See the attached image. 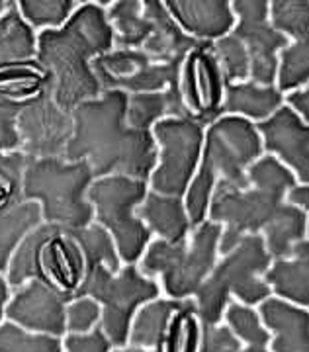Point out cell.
<instances>
[{"mask_svg":"<svg viewBox=\"0 0 309 352\" xmlns=\"http://www.w3.org/2000/svg\"><path fill=\"white\" fill-rule=\"evenodd\" d=\"M248 190L220 180L211 192L208 219L225 226L217 245L223 256L245 235L264 233L266 251L276 258H290L299 241L308 239V214L286 201V192L297 184L296 175L274 155H262L247 168Z\"/></svg>","mask_w":309,"mask_h":352,"instance_id":"1","label":"cell"},{"mask_svg":"<svg viewBox=\"0 0 309 352\" xmlns=\"http://www.w3.org/2000/svg\"><path fill=\"white\" fill-rule=\"evenodd\" d=\"M127 104L129 94L122 90H102L98 98L78 104L63 159L87 161L94 178L118 175L147 182L159 161L157 141L127 124Z\"/></svg>","mask_w":309,"mask_h":352,"instance_id":"2","label":"cell"},{"mask_svg":"<svg viewBox=\"0 0 309 352\" xmlns=\"http://www.w3.org/2000/svg\"><path fill=\"white\" fill-rule=\"evenodd\" d=\"M111 50L114 30L106 8L96 2L74 8L61 28L37 34L36 59L51 76L53 100L61 110L73 112L78 104L102 94L90 63Z\"/></svg>","mask_w":309,"mask_h":352,"instance_id":"3","label":"cell"},{"mask_svg":"<svg viewBox=\"0 0 309 352\" xmlns=\"http://www.w3.org/2000/svg\"><path fill=\"white\" fill-rule=\"evenodd\" d=\"M262 141L255 124L239 116H222L204 131V147L196 175L186 190V214L190 226L208 219L213 186L223 180L239 190H248L247 168L262 157Z\"/></svg>","mask_w":309,"mask_h":352,"instance_id":"4","label":"cell"},{"mask_svg":"<svg viewBox=\"0 0 309 352\" xmlns=\"http://www.w3.org/2000/svg\"><path fill=\"white\" fill-rule=\"evenodd\" d=\"M87 268L83 227L41 223L16 249L6 270V282L12 289H18L30 280H41L74 300V292L87 276Z\"/></svg>","mask_w":309,"mask_h":352,"instance_id":"5","label":"cell"},{"mask_svg":"<svg viewBox=\"0 0 309 352\" xmlns=\"http://www.w3.org/2000/svg\"><path fill=\"white\" fill-rule=\"evenodd\" d=\"M92 182L94 173L87 161L28 157L22 173V200L37 201L45 223L81 229L94 221V208L87 198Z\"/></svg>","mask_w":309,"mask_h":352,"instance_id":"6","label":"cell"},{"mask_svg":"<svg viewBox=\"0 0 309 352\" xmlns=\"http://www.w3.org/2000/svg\"><path fill=\"white\" fill-rule=\"evenodd\" d=\"M270 264L273 256L266 251L262 235H245L233 251L225 254L222 263L213 266L210 276L196 289L200 323L217 325L231 294H235L245 305H255L270 298L273 289L259 278Z\"/></svg>","mask_w":309,"mask_h":352,"instance_id":"7","label":"cell"},{"mask_svg":"<svg viewBox=\"0 0 309 352\" xmlns=\"http://www.w3.org/2000/svg\"><path fill=\"white\" fill-rule=\"evenodd\" d=\"M222 229L223 226L206 219L196 227L192 241H151L141 256V272L147 278L162 276L164 292L173 300H186L213 270Z\"/></svg>","mask_w":309,"mask_h":352,"instance_id":"8","label":"cell"},{"mask_svg":"<svg viewBox=\"0 0 309 352\" xmlns=\"http://www.w3.org/2000/svg\"><path fill=\"white\" fill-rule=\"evenodd\" d=\"M161 286L143 276L136 264H127L114 274L106 264H92L83 284L74 292L76 298H92L102 305L100 329L114 346H125L129 339V325L137 307L159 296Z\"/></svg>","mask_w":309,"mask_h":352,"instance_id":"9","label":"cell"},{"mask_svg":"<svg viewBox=\"0 0 309 352\" xmlns=\"http://www.w3.org/2000/svg\"><path fill=\"white\" fill-rule=\"evenodd\" d=\"M147 182L127 176H104L90 184L88 201L94 208V219L110 233L120 261L136 264L151 243V231L137 217V206L147 198Z\"/></svg>","mask_w":309,"mask_h":352,"instance_id":"10","label":"cell"},{"mask_svg":"<svg viewBox=\"0 0 309 352\" xmlns=\"http://www.w3.org/2000/svg\"><path fill=\"white\" fill-rule=\"evenodd\" d=\"M194 118H164L153 126L159 161L151 173V192L184 198L196 175L204 147V129Z\"/></svg>","mask_w":309,"mask_h":352,"instance_id":"11","label":"cell"},{"mask_svg":"<svg viewBox=\"0 0 309 352\" xmlns=\"http://www.w3.org/2000/svg\"><path fill=\"white\" fill-rule=\"evenodd\" d=\"M90 67L102 90L141 94L180 87L182 65L157 63L141 50H111L96 57Z\"/></svg>","mask_w":309,"mask_h":352,"instance_id":"12","label":"cell"},{"mask_svg":"<svg viewBox=\"0 0 309 352\" xmlns=\"http://www.w3.org/2000/svg\"><path fill=\"white\" fill-rule=\"evenodd\" d=\"M266 0H237L231 2L235 14L233 34L247 50L251 82L260 87H274L278 73V51L290 45V39L276 32L268 22Z\"/></svg>","mask_w":309,"mask_h":352,"instance_id":"13","label":"cell"},{"mask_svg":"<svg viewBox=\"0 0 309 352\" xmlns=\"http://www.w3.org/2000/svg\"><path fill=\"white\" fill-rule=\"evenodd\" d=\"M16 127L22 143L20 151L25 157H63L73 135V116L55 104L53 92H45L25 102L18 113Z\"/></svg>","mask_w":309,"mask_h":352,"instance_id":"14","label":"cell"},{"mask_svg":"<svg viewBox=\"0 0 309 352\" xmlns=\"http://www.w3.org/2000/svg\"><path fill=\"white\" fill-rule=\"evenodd\" d=\"M180 92L190 116L202 126H208L222 118L220 110L225 80L210 41H200L186 55L180 69Z\"/></svg>","mask_w":309,"mask_h":352,"instance_id":"15","label":"cell"},{"mask_svg":"<svg viewBox=\"0 0 309 352\" xmlns=\"http://www.w3.org/2000/svg\"><path fill=\"white\" fill-rule=\"evenodd\" d=\"M71 302L73 296L51 288L41 280H30L16 289L4 315L30 333L63 337L67 333V305Z\"/></svg>","mask_w":309,"mask_h":352,"instance_id":"16","label":"cell"},{"mask_svg":"<svg viewBox=\"0 0 309 352\" xmlns=\"http://www.w3.org/2000/svg\"><path fill=\"white\" fill-rule=\"evenodd\" d=\"M262 149L274 155L282 164L308 184L309 180V129L292 108L282 104L276 112L255 124Z\"/></svg>","mask_w":309,"mask_h":352,"instance_id":"17","label":"cell"},{"mask_svg":"<svg viewBox=\"0 0 309 352\" xmlns=\"http://www.w3.org/2000/svg\"><path fill=\"white\" fill-rule=\"evenodd\" d=\"M164 8L196 41H217L233 32L235 14L227 0H167Z\"/></svg>","mask_w":309,"mask_h":352,"instance_id":"18","label":"cell"},{"mask_svg":"<svg viewBox=\"0 0 309 352\" xmlns=\"http://www.w3.org/2000/svg\"><path fill=\"white\" fill-rule=\"evenodd\" d=\"M143 16L151 22V36L141 47L143 53L157 63H184L186 55L198 45L200 41L190 38L173 20L161 0L141 2Z\"/></svg>","mask_w":309,"mask_h":352,"instance_id":"19","label":"cell"},{"mask_svg":"<svg viewBox=\"0 0 309 352\" xmlns=\"http://www.w3.org/2000/svg\"><path fill=\"white\" fill-rule=\"evenodd\" d=\"M260 319L274 333L273 352H309L308 309L278 298H266L260 305Z\"/></svg>","mask_w":309,"mask_h":352,"instance_id":"20","label":"cell"},{"mask_svg":"<svg viewBox=\"0 0 309 352\" xmlns=\"http://www.w3.org/2000/svg\"><path fill=\"white\" fill-rule=\"evenodd\" d=\"M137 217L147 226L151 233H157L159 239L167 243L186 241L190 233V219L186 214L184 198L162 196L157 192H147L141 208L137 210Z\"/></svg>","mask_w":309,"mask_h":352,"instance_id":"21","label":"cell"},{"mask_svg":"<svg viewBox=\"0 0 309 352\" xmlns=\"http://www.w3.org/2000/svg\"><path fill=\"white\" fill-rule=\"evenodd\" d=\"M284 104V94L276 87H260L255 82L225 85L220 116H245L248 122L270 118Z\"/></svg>","mask_w":309,"mask_h":352,"instance_id":"22","label":"cell"},{"mask_svg":"<svg viewBox=\"0 0 309 352\" xmlns=\"http://www.w3.org/2000/svg\"><path fill=\"white\" fill-rule=\"evenodd\" d=\"M264 282L284 300L306 307L309 303V241H299L290 258L273 261Z\"/></svg>","mask_w":309,"mask_h":352,"instance_id":"23","label":"cell"},{"mask_svg":"<svg viewBox=\"0 0 309 352\" xmlns=\"http://www.w3.org/2000/svg\"><path fill=\"white\" fill-rule=\"evenodd\" d=\"M164 118H192L182 100L180 87L167 88L162 92L129 94L127 124L134 129L151 131V127Z\"/></svg>","mask_w":309,"mask_h":352,"instance_id":"24","label":"cell"},{"mask_svg":"<svg viewBox=\"0 0 309 352\" xmlns=\"http://www.w3.org/2000/svg\"><path fill=\"white\" fill-rule=\"evenodd\" d=\"M45 92H53V82L36 57L20 63L0 65V98L25 104Z\"/></svg>","mask_w":309,"mask_h":352,"instance_id":"25","label":"cell"},{"mask_svg":"<svg viewBox=\"0 0 309 352\" xmlns=\"http://www.w3.org/2000/svg\"><path fill=\"white\" fill-rule=\"evenodd\" d=\"M43 223L37 201L22 200L0 210V274L8 270L14 252L36 227Z\"/></svg>","mask_w":309,"mask_h":352,"instance_id":"26","label":"cell"},{"mask_svg":"<svg viewBox=\"0 0 309 352\" xmlns=\"http://www.w3.org/2000/svg\"><path fill=\"white\" fill-rule=\"evenodd\" d=\"M36 47V30L18 12V4L10 2V8L0 16V65L34 59Z\"/></svg>","mask_w":309,"mask_h":352,"instance_id":"27","label":"cell"},{"mask_svg":"<svg viewBox=\"0 0 309 352\" xmlns=\"http://www.w3.org/2000/svg\"><path fill=\"white\" fill-rule=\"evenodd\" d=\"M114 30V45L118 50H141L151 36V22L143 16V6L137 0L111 2L106 10Z\"/></svg>","mask_w":309,"mask_h":352,"instance_id":"28","label":"cell"},{"mask_svg":"<svg viewBox=\"0 0 309 352\" xmlns=\"http://www.w3.org/2000/svg\"><path fill=\"white\" fill-rule=\"evenodd\" d=\"M182 305V300H159L145 305L131 325L129 342L136 349L157 351L162 349V342L167 337V329L171 323L173 314Z\"/></svg>","mask_w":309,"mask_h":352,"instance_id":"29","label":"cell"},{"mask_svg":"<svg viewBox=\"0 0 309 352\" xmlns=\"http://www.w3.org/2000/svg\"><path fill=\"white\" fill-rule=\"evenodd\" d=\"M200 321L196 319V303L182 300V305L171 317L162 352H198Z\"/></svg>","mask_w":309,"mask_h":352,"instance_id":"30","label":"cell"},{"mask_svg":"<svg viewBox=\"0 0 309 352\" xmlns=\"http://www.w3.org/2000/svg\"><path fill=\"white\" fill-rule=\"evenodd\" d=\"M268 16L270 25L286 38L309 39L308 0H274L268 4Z\"/></svg>","mask_w":309,"mask_h":352,"instance_id":"31","label":"cell"},{"mask_svg":"<svg viewBox=\"0 0 309 352\" xmlns=\"http://www.w3.org/2000/svg\"><path fill=\"white\" fill-rule=\"evenodd\" d=\"M16 4H18V12L22 14V18L34 30L61 28L71 18L76 6V2L73 0H20Z\"/></svg>","mask_w":309,"mask_h":352,"instance_id":"32","label":"cell"},{"mask_svg":"<svg viewBox=\"0 0 309 352\" xmlns=\"http://www.w3.org/2000/svg\"><path fill=\"white\" fill-rule=\"evenodd\" d=\"M278 61V90H296L306 87L309 80V39H299L296 43L288 45L280 53Z\"/></svg>","mask_w":309,"mask_h":352,"instance_id":"33","label":"cell"},{"mask_svg":"<svg viewBox=\"0 0 309 352\" xmlns=\"http://www.w3.org/2000/svg\"><path fill=\"white\" fill-rule=\"evenodd\" d=\"M213 55L217 59V65L222 69L225 85H235V82H245L251 73V63L245 45L235 38V36H225L211 43Z\"/></svg>","mask_w":309,"mask_h":352,"instance_id":"34","label":"cell"},{"mask_svg":"<svg viewBox=\"0 0 309 352\" xmlns=\"http://www.w3.org/2000/svg\"><path fill=\"white\" fill-rule=\"evenodd\" d=\"M0 352H63L59 337L37 335L12 321L0 323Z\"/></svg>","mask_w":309,"mask_h":352,"instance_id":"35","label":"cell"},{"mask_svg":"<svg viewBox=\"0 0 309 352\" xmlns=\"http://www.w3.org/2000/svg\"><path fill=\"white\" fill-rule=\"evenodd\" d=\"M225 319L229 323L231 333L243 339L248 344L255 346H264L270 340V333L262 327V321L255 309H251L248 305H239V303H227V311Z\"/></svg>","mask_w":309,"mask_h":352,"instance_id":"36","label":"cell"},{"mask_svg":"<svg viewBox=\"0 0 309 352\" xmlns=\"http://www.w3.org/2000/svg\"><path fill=\"white\" fill-rule=\"evenodd\" d=\"M25 157L22 151L0 155V210L22 201V173Z\"/></svg>","mask_w":309,"mask_h":352,"instance_id":"37","label":"cell"},{"mask_svg":"<svg viewBox=\"0 0 309 352\" xmlns=\"http://www.w3.org/2000/svg\"><path fill=\"white\" fill-rule=\"evenodd\" d=\"M102 309L92 298H76L67 305V331L71 335H87L98 323Z\"/></svg>","mask_w":309,"mask_h":352,"instance_id":"38","label":"cell"},{"mask_svg":"<svg viewBox=\"0 0 309 352\" xmlns=\"http://www.w3.org/2000/svg\"><path fill=\"white\" fill-rule=\"evenodd\" d=\"M24 104L0 98V155L20 151V133H18V113Z\"/></svg>","mask_w":309,"mask_h":352,"instance_id":"39","label":"cell"},{"mask_svg":"<svg viewBox=\"0 0 309 352\" xmlns=\"http://www.w3.org/2000/svg\"><path fill=\"white\" fill-rule=\"evenodd\" d=\"M239 339L229 327L220 325H200V349L198 352H239Z\"/></svg>","mask_w":309,"mask_h":352,"instance_id":"40","label":"cell"},{"mask_svg":"<svg viewBox=\"0 0 309 352\" xmlns=\"http://www.w3.org/2000/svg\"><path fill=\"white\" fill-rule=\"evenodd\" d=\"M110 349L111 342L100 327H94L87 335H69L63 342L65 352H110Z\"/></svg>","mask_w":309,"mask_h":352,"instance_id":"41","label":"cell"},{"mask_svg":"<svg viewBox=\"0 0 309 352\" xmlns=\"http://www.w3.org/2000/svg\"><path fill=\"white\" fill-rule=\"evenodd\" d=\"M286 106L292 108L294 112L308 124L309 120V90L308 88H296L286 96Z\"/></svg>","mask_w":309,"mask_h":352,"instance_id":"42","label":"cell"},{"mask_svg":"<svg viewBox=\"0 0 309 352\" xmlns=\"http://www.w3.org/2000/svg\"><path fill=\"white\" fill-rule=\"evenodd\" d=\"M286 201L294 208H299L301 212L308 214L309 210V186L308 184H296L294 188H290L286 192Z\"/></svg>","mask_w":309,"mask_h":352,"instance_id":"43","label":"cell"},{"mask_svg":"<svg viewBox=\"0 0 309 352\" xmlns=\"http://www.w3.org/2000/svg\"><path fill=\"white\" fill-rule=\"evenodd\" d=\"M10 298H12V288L8 286V282L0 274V323L4 319V309H6V303L10 302Z\"/></svg>","mask_w":309,"mask_h":352,"instance_id":"44","label":"cell"},{"mask_svg":"<svg viewBox=\"0 0 309 352\" xmlns=\"http://www.w3.org/2000/svg\"><path fill=\"white\" fill-rule=\"evenodd\" d=\"M114 352H162V349H157V351H145V349H136V346H131V349H120V351Z\"/></svg>","mask_w":309,"mask_h":352,"instance_id":"45","label":"cell"},{"mask_svg":"<svg viewBox=\"0 0 309 352\" xmlns=\"http://www.w3.org/2000/svg\"><path fill=\"white\" fill-rule=\"evenodd\" d=\"M239 352H268L264 346H255V344H248L247 351H239Z\"/></svg>","mask_w":309,"mask_h":352,"instance_id":"46","label":"cell"},{"mask_svg":"<svg viewBox=\"0 0 309 352\" xmlns=\"http://www.w3.org/2000/svg\"><path fill=\"white\" fill-rule=\"evenodd\" d=\"M10 8V0H0V16Z\"/></svg>","mask_w":309,"mask_h":352,"instance_id":"47","label":"cell"}]
</instances>
